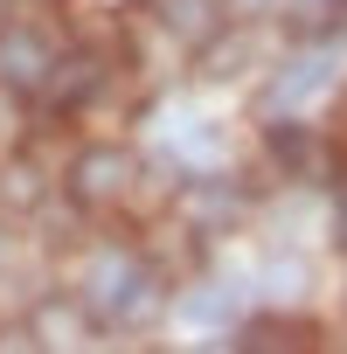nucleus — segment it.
<instances>
[{
	"label": "nucleus",
	"mask_w": 347,
	"mask_h": 354,
	"mask_svg": "<svg viewBox=\"0 0 347 354\" xmlns=\"http://www.w3.org/2000/svg\"><path fill=\"white\" fill-rule=\"evenodd\" d=\"M132 188V153H118V146H91L84 160H77V174H70V195L77 202H118Z\"/></svg>",
	"instance_id": "f257e3e1"
},
{
	"label": "nucleus",
	"mask_w": 347,
	"mask_h": 354,
	"mask_svg": "<svg viewBox=\"0 0 347 354\" xmlns=\"http://www.w3.org/2000/svg\"><path fill=\"white\" fill-rule=\"evenodd\" d=\"M49 77V42L35 28H8L0 35V84L8 91H35Z\"/></svg>",
	"instance_id": "f03ea898"
},
{
	"label": "nucleus",
	"mask_w": 347,
	"mask_h": 354,
	"mask_svg": "<svg viewBox=\"0 0 347 354\" xmlns=\"http://www.w3.org/2000/svg\"><path fill=\"white\" fill-rule=\"evenodd\" d=\"M160 21L181 35V42H209L216 21H223V8H216V0H160Z\"/></svg>",
	"instance_id": "7ed1b4c3"
},
{
	"label": "nucleus",
	"mask_w": 347,
	"mask_h": 354,
	"mask_svg": "<svg viewBox=\"0 0 347 354\" xmlns=\"http://www.w3.org/2000/svg\"><path fill=\"white\" fill-rule=\"evenodd\" d=\"M104 70H97V56H77V63H63V70H49L42 84L56 91V104H77V97H91V84H97Z\"/></svg>",
	"instance_id": "20e7f679"
},
{
	"label": "nucleus",
	"mask_w": 347,
	"mask_h": 354,
	"mask_svg": "<svg viewBox=\"0 0 347 354\" xmlns=\"http://www.w3.org/2000/svg\"><path fill=\"white\" fill-rule=\"evenodd\" d=\"M326 56H306V63H292L285 77H278V97H312V84H326Z\"/></svg>",
	"instance_id": "39448f33"
},
{
	"label": "nucleus",
	"mask_w": 347,
	"mask_h": 354,
	"mask_svg": "<svg viewBox=\"0 0 347 354\" xmlns=\"http://www.w3.org/2000/svg\"><path fill=\"white\" fill-rule=\"evenodd\" d=\"M340 243H347V209H340Z\"/></svg>",
	"instance_id": "423d86ee"
},
{
	"label": "nucleus",
	"mask_w": 347,
	"mask_h": 354,
	"mask_svg": "<svg viewBox=\"0 0 347 354\" xmlns=\"http://www.w3.org/2000/svg\"><path fill=\"white\" fill-rule=\"evenodd\" d=\"M0 257H8V230H0Z\"/></svg>",
	"instance_id": "0eeeda50"
}]
</instances>
